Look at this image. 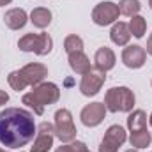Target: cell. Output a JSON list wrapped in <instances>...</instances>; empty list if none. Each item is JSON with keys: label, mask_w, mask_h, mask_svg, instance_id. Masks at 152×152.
<instances>
[{"label": "cell", "mask_w": 152, "mask_h": 152, "mask_svg": "<svg viewBox=\"0 0 152 152\" xmlns=\"http://www.w3.org/2000/svg\"><path fill=\"white\" fill-rule=\"evenodd\" d=\"M27 21H28L27 12H25L23 9H18V7L9 9V11L4 14V23H5L11 30H20V28H23V27L27 25Z\"/></svg>", "instance_id": "5bb4252c"}, {"label": "cell", "mask_w": 152, "mask_h": 152, "mask_svg": "<svg viewBox=\"0 0 152 152\" xmlns=\"http://www.w3.org/2000/svg\"><path fill=\"white\" fill-rule=\"evenodd\" d=\"M149 7L152 9V0H149Z\"/></svg>", "instance_id": "f546056e"}, {"label": "cell", "mask_w": 152, "mask_h": 152, "mask_svg": "<svg viewBox=\"0 0 152 152\" xmlns=\"http://www.w3.org/2000/svg\"><path fill=\"white\" fill-rule=\"evenodd\" d=\"M149 122H151V126H152V113H151V117H149Z\"/></svg>", "instance_id": "f1b7e54d"}, {"label": "cell", "mask_w": 152, "mask_h": 152, "mask_svg": "<svg viewBox=\"0 0 152 152\" xmlns=\"http://www.w3.org/2000/svg\"><path fill=\"white\" fill-rule=\"evenodd\" d=\"M69 67L75 71L76 75H87L88 71H92V66H90V60L88 57L83 53V51H75V53H69Z\"/></svg>", "instance_id": "9a60e30c"}, {"label": "cell", "mask_w": 152, "mask_h": 152, "mask_svg": "<svg viewBox=\"0 0 152 152\" xmlns=\"http://www.w3.org/2000/svg\"><path fill=\"white\" fill-rule=\"evenodd\" d=\"M104 115H106V106L104 103H90L87 104L81 113H80V118L83 122V126L87 127H96L99 126L103 120H104Z\"/></svg>", "instance_id": "30bf717a"}, {"label": "cell", "mask_w": 152, "mask_h": 152, "mask_svg": "<svg viewBox=\"0 0 152 152\" xmlns=\"http://www.w3.org/2000/svg\"><path fill=\"white\" fill-rule=\"evenodd\" d=\"M64 50L67 51V55L75 53V51H83V39L75 36V34L67 36V37L64 39Z\"/></svg>", "instance_id": "7402d4cb"}, {"label": "cell", "mask_w": 152, "mask_h": 152, "mask_svg": "<svg viewBox=\"0 0 152 152\" xmlns=\"http://www.w3.org/2000/svg\"><path fill=\"white\" fill-rule=\"evenodd\" d=\"M151 142H152V134L147 131V127L140 129V131H133L131 136H129V143L134 149H145V147L151 145Z\"/></svg>", "instance_id": "ac0fdd59"}, {"label": "cell", "mask_w": 152, "mask_h": 152, "mask_svg": "<svg viewBox=\"0 0 152 152\" xmlns=\"http://www.w3.org/2000/svg\"><path fill=\"white\" fill-rule=\"evenodd\" d=\"M87 145L83 142H69L67 145H62L58 147L55 152H87Z\"/></svg>", "instance_id": "cb8c5ba5"}, {"label": "cell", "mask_w": 152, "mask_h": 152, "mask_svg": "<svg viewBox=\"0 0 152 152\" xmlns=\"http://www.w3.org/2000/svg\"><path fill=\"white\" fill-rule=\"evenodd\" d=\"M104 106L108 112H113V113L117 112L129 113L133 112V106H134V94L127 87H113L104 96Z\"/></svg>", "instance_id": "3957f363"}, {"label": "cell", "mask_w": 152, "mask_h": 152, "mask_svg": "<svg viewBox=\"0 0 152 152\" xmlns=\"http://www.w3.org/2000/svg\"><path fill=\"white\" fill-rule=\"evenodd\" d=\"M30 21L37 28H46L51 23V11L46 9V7H36L30 12Z\"/></svg>", "instance_id": "e0dca14e"}, {"label": "cell", "mask_w": 152, "mask_h": 152, "mask_svg": "<svg viewBox=\"0 0 152 152\" xmlns=\"http://www.w3.org/2000/svg\"><path fill=\"white\" fill-rule=\"evenodd\" d=\"M110 39H112V42L117 44V46H126L129 42V39H131L129 25L127 23H122V21L113 23L112 32H110Z\"/></svg>", "instance_id": "2e32d148"}, {"label": "cell", "mask_w": 152, "mask_h": 152, "mask_svg": "<svg viewBox=\"0 0 152 152\" xmlns=\"http://www.w3.org/2000/svg\"><path fill=\"white\" fill-rule=\"evenodd\" d=\"M127 127L129 131H140L147 127V113L143 110H134L133 113H129L127 117Z\"/></svg>", "instance_id": "d6986e66"}, {"label": "cell", "mask_w": 152, "mask_h": 152, "mask_svg": "<svg viewBox=\"0 0 152 152\" xmlns=\"http://www.w3.org/2000/svg\"><path fill=\"white\" fill-rule=\"evenodd\" d=\"M127 140L126 131L122 126H110L108 131L104 133V138L99 145V152H117L118 147L124 145V142Z\"/></svg>", "instance_id": "ba28073f"}, {"label": "cell", "mask_w": 152, "mask_h": 152, "mask_svg": "<svg viewBox=\"0 0 152 152\" xmlns=\"http://www.w3.org/2000/svg\"><path fill=\"white\" fill-rule=\"evenodd\" d=\"M0 152H5V151H4V149H0Z\"/></svg>", "instance_id": "4dcf8cb0"}, {"label": "cell", "mask_w": 152, "mask_h": 152, "mask_svg": "<svg viewBox=\"0 0 152 152\" xmlns=\"http://www.w3.org/2000/svg\"><path fill=\"white\" fill-rule=\"evenodd\" d=\"M20 75L23 78V81L27 83V87H36L39 83H42V80L48 76V67L37 64V62H32V64H27L25 67L20 69Z\"/></svg>", "instance_id": "8fae6325"}, {"label": "cell", "mask_w": 152, "mask_h": 152, "mask_svg": "<svg viewBox=\"0 0 152 152\" xmlns=\"http://www.w3.org/2000/svg\"><path fill=\"white\" fill-rule=\"evenodd\" d=\"M18 48L21 51H28V53H36V55H48L53 50V39L50 37L46 32L41 34H25L23 37L18 41Z\"/></svg>", "instance_id": "277c9868"}, {"label": "cell", "mask_w": 152, "mask_h": 152, "mask_svg": "<svg viewBox=\"0 0 152 152\" xmlns=\"http://www.w3.org/2000/svg\"><path fill=\"white\" fill-rule=\"evenodd\" d=\"M115 62H117L115 53L112 51V48H108V46L99 48V50L96 51V55H94V64H96V69H97V71L108 73L110 69L115 67Z\"/></svg>", "instance_id": "4fadbf2b"}, {"label": "cell", "mask_w": 152, "mask_h": 152, "mask_svg": "<svg viewBox=\"0 0 152 152\" xmlns=\"http://www.w3.org/2000/svg\"><path fill=\"white\" fill-rule=\"evenodd\" d=\"M140 9H142L140 0H120V4H118V11H120V14L129 16V18L136 16V14L140 12Z\"/></svg>", "instance_id": "44dd1931"}, {"label": "cell", "mask_w": 152, "mask_h": 152, "mask_svg": "<svg viewBox=\"0 0 152 152\" xmlns=\"http://www.w3.org/2000/svg\"><path fill=\"white\" fill-rule=\"evenodd\" d=\"M149 55H152V34L149 36V39H147V50H145Z\"/></svg>", "instance_id": "484cf974"}, {"label": "cell", "mask_w": 152, "mask_h": 152, "mask_svg": "<svg viewBox=\"0 0 152 152\" xmlns=\"http://www.w3.org/2000/svg\"><path fill=\"white\" fill-rule=\"evenodd\" d=\"M145 30H147V21H145V18H142V16H133L131 18V21H129V32H131V36H134L136 39H142L145 36Z\"/></svg>", "instance_id": "ffe728a7"}, {"label": "cell", "mask_w": 152, "mask_h": 152, "mask_svg": "<svg viewBox=\"0 0 152 152\" xmlns=\"http://www.w3.org/2000/svg\"><path fill=\"white\" fill-rule=\"evenodd\" d=\"M118 4H113L110 0L106 2H99L94 11H92V21L99 27H106V25H112L118 20Z\"/></svg>", "instance_id": "8992f818"}, {"label": "cell", "mask_w": 152, "mask_h": 152, "mask_svg": "<svg viewBox=\"0 0 152 152\" xmlns=\"http://www.w3.org/2000/svg\"><path fill=\"white\" fill-rule=\"evenodd\" d=\"M87 152H90V151H87Z\"/></svg>", "instance_id": "1f68e13d"}, {"label": "cell", "mask_w": 152, "mask_h": 152, "mask_svg": "<svg viewBox=\"0 0 152 152\" xmlns=\"http://www.w3.org/2000/svg\"><path fill=\"white\" fill-rule=\"evenodd\" d=\"M7 101H9V94L5 90H0V106H4Z\"/></svg>", "instance_id": "d4e9b609"}, {"label": "cell", "mask_w": 152, "mask_h": 152, "mask_svg": "<svg viewBox=\"0 0 152 152\" xmlns=\"http://www.w3.org/2000/svg\"><path fill=\"white\" fill-rule=\"evenodd\" d=\"M126 152H138V149H129V151H126Z\"/></svg>", "instance_id": "83f0119b"}, {"label": "cell", "mask_w": 152, "mask_h": 152, "mask_svg": "<svg viewBox=\"0 0 152 152\" xmlns=\"http://www.w3.org/2000/svg\"><path fill=\"white\" fill-rule=\"evenodd\" d=\"M53 127H55V136H57L62 143L75 142L76 127H75V122H73V115H71V112H69L67 108L57 110Z\"/></svg>", "instance_id": "5b68a950"}, {"label": "cell", "mask_w": 152, "mask_h": 152, "mask_svg": "<svg viewBox=\"0 0 152 152\" xmlns=\"http://www.w3.org/2000/svg\"><path fill=\"white\" fill-rule=\"evenodd\" d=\"M145 58H147V51H145V48H142L138 44L127 46L122 51V62L129 69H140L145 64Z\"/></svg>", "instance_id": "7c38bea8"}, {"label": "cell", "mask_w": 152, "mask_h": 152, "mask_svg": "<svg viewBox=\"0 0 152 152\" xmlns=\"http://www.w3.org/2000/svg\"><path fill=\"white\" fill-rule=\"evenodd\" d=\"M12 0H0V7H4V5H9Z\"/></svg>", "instance_id": "4316f807"}, {"label": "cell", "mask_w": 152, "mask_h": 152, "mask_svg": "<svg viewBox=\"0 0 152 152\" xmlns=\"http://www.w3.org/2000/svg\"><path fill=\"white\" fill-rule=\"evenodd\" d=\"M53 138H55V127L50 122H41L37 126L36 140L30 152H48L53 147Z\"/></svg>", "instance_id": "52a82bcc"}, {"label": "cell", "mask_w": 152, "mask_h": 152, "mask_svg": "<svg viewBox=\"0 0 152 152\" xmlns=\"http://www.w3.org/2000/svg\"><path fill=\"white\" fill-rule=\"evenodd\" d=\"M104 81H106V73L97 71V69H92V71H88L87 75H83L81 83H80V90H81V94L87 96V97L96 96V94L101 90V87L104 85Z\"/></svg>", "instance_id": "9c48e42d"}, {"label": "cell", "mask_w": 152, "mask_h": 152, "mask_svg": "<svg viewBox=\"0 0 152 152\" xmlns=\"http://www.w3.org/2000/svg\"><path fill=\"white\" fill-rule=\"evenodd\" d=\"M37 126L34 115L23 108H5L0 112V143L9 149H21L34 140Z\"/></svg>", "instance_id": "6da1fadb"}, {"label": "cell", "mask_w": 152, "mask_h": 152, "mask_svg": "<svg viewBox=\"0 0 152 152\" xmlns=\"http://www.w3.org/2000/svg\"><path fill=\"white\" fill-rule=\"evenodd\" d=\"M60 99V90L55 83L50 81H42L34 87V90H30L28 94H25L21 97L23 104H27L28 108H32L36 115H42L44 113V106L55 104Z\"/></svg>", "instance_id": "7a4b0ae2"}, {"label": "cell", "mask_w": 152, "mask_h": 152, "mask_svg": "<svg viewBox=\"0 0 152 152\" xmlns=\"http://www.w3.org/2000/svg\"><path fill=\"white\" fill-rule=\"evenodd\" d=\"M7 81H9V85H11L16 92H21V90H25V88H27V83L23 81V78H21V75H20V69H18V71L9 73Z\"/></svg>", "instance_id": "603a6c76"}]
</instances>
